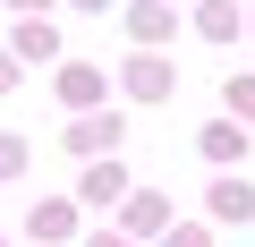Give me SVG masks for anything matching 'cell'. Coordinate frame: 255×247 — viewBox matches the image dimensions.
I'll return each instance as SVG.
<instances>
[{
  "label": "cell",
  "instance_id": "obj_2",
  "mask_svg": "<svg viewBox=\"0 0 255 247\" xmlns=\"http://www.w3.org/2000/svg\"><path fill=\"white\" fill-rule=\"evenodd\" d=\"M128 230H162V196H136V205H128Z\"/></svg>",
  "mask_w": 255,
  "mask_h": 247
},
{
  "label": "cell",
  "instance_id": "obj_1",
  "mask_svg": "<svg viewBox=\"0 0 255 247\" xmlns=\"http://www.w3.org/2000/svg\"><path fill=\"white\" fill-rule=\"evenodd\" d=\"M213 213H221V222H247V213H255V188H230V179H221V188H213Z\"/></svg>",
  "mask_w": 255,
  "mask_h": 247
},
{
  "label": "cell",
  "instance_id": "obj_3",
  "mask_svg": "<svg viewBox=\"0 0 255 247\" xmlns=\"http://www.w3.org/2000/svg\"><path fill=\"white\" fill-rule=\"evenodd\" d=\"M34 239H68V205H43L34 213Z\"/></svg>",
  "mask_w": 255,
  "mask_h": 247
}]
</instances>
